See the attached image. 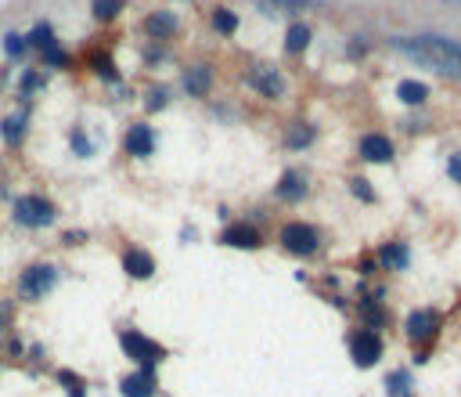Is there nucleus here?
<instances>
[{
    "instance_id": "obj_1",
    "label": "nucleus",
    "mask_w": 461,
    "mask_h": 397,
    "mask_svg": "<svg viewBox=\"0 0 461 397\" xmlns=\"http://www.w3.org/2000/svg\"><path fill=\"white\" fill-rule=\"evenodd\" d=\"M389 44L400 51V54H407L411 61H418V66H425V69H436V73H444V76L461 80V44H454V40H447V36H436V33L414 36V40L393 36Z\"/></svg>"
},
{
    "instance_id": "obj_2",
    "label": "nucleus",
    "mask_w": 461,
    "mask_h": 397,
    "mask_svg": "<svg viewBox=\"0 0 461 397\" xmlns=\"http://www.w3.org/2000/svg\"><path fill=\"white\" fill-rule=\"evenodd\" d=\"M11 217L22 227H51L58 210H54V202L44 199V195H18L11 202Z\"/></svg>"
},
{
    "instance_id": "obj_3",
    "label": "nucleus",
    "mask_w": 461,
    "mask_h": 397,
    "mask_svg": "<svg viewBox=\"0 0 461 397\" xmlns=\"http://www.w3.org/2000/svg\"><path fill=\"white\" fill-rule=\"evenodd\" d=\"M119 347H123V354H127L130 361H137L141 368H152V372H155V365L166 358V350H162L155 340L144 336V332H137V329H123V332H119Z\"/></svg>"
},
{
    "instance_id": "obj_4",
    "label": "nucleus",
    "mask_w": 461,
    "mask_h": 397,
    "mask_svg": "<svg viewBox=\"0 0 461 397\" xmlns=\"http://www.w3.org/2000/svg\"><path fill=\"white\" fill-rule=\"evenodd\" d=\"M281 246H285V253H292V257H313L321 249V232L313 224L292 220V224L281 227Z\"/></svg>"
},
{
    "instance_id": "obj_5",
    "label": "nucleus",
    "mask_w": 461,
    "mask_h": 397,
    "mask_svg": "<svg viewBox=\"0 0 461 397\" xmlns=\"http://www.w3.org/2000/svg\"><path fill=\"white\" fill-rule=\"evenodd\" d=\"M54 285H58V267L54 264H33V267L22 271V278H18V292H22L26 300H44Z\"/></svg>"
},
{
    "instance_id": "obj_6",
    "label": "nucleus",
    "mask_w": 461,
    "mask_h": 397,
    "mask_svg": "<svg viewBox=\"0 0 461 397\" xmlns=\"http://www.w3.org/2000/svg\"><path fill=\"white\" fill-rule=\"evenodd\" d=\"M350 354H353V361H357L361 368H371L375 361L382 358V340L375 336L371 329H357L350 336Z\"/></svg>"
},
{
    "instance_id": "obj_7",
    "label": "nucleus",
    "mask_w": 461,
    "mask_h": 397,
    "mask_svg": "<svg viewBox=\"0 0 461 397\" xmlns=\"http://www.w3.org/2000/svg\"><path fill=\"white\" fill-rule=\"evenodd\" d=\"M123 149H127V156H134V159H148L155 152V130L148 123H134L127 130V137H123Z\"/></svg>"
},
{
    "instance_id": "obj_8",
    "label": "nucleus",
    "mask_w": 461,
    "mask_h": 397,
    "mask_svg": "<svg viewBox=\"0 0 461 397\" xmlns=\"http://www.w3.org/2000/svg\"><path fill=\"white\" fill-rule=\"evenodd\" d=\"M439 329V315L436 310H411L407 315V340H414L418 347H425Z\"/></svg>"
},
{
    "instance_id": "obj_9",
    "label": "nucleus",
    "mask_w": 461,
    "mask_h": 397,
    "mask_svg": "<svg viewBox=\"0 0 461 397\" xmlns=\"http://www.w3.org/2000/svg\"><path fill=\"white\" fill-rule=\"evenodd\" d=\"M249 87L260 91L263 98H281L285 94V80L278 69H270V66H253L249 69Z\"/></svg>"
},
{
    "instance_id": "obj_10",
    "label": "nucleus",
    "mask_w": 461,
    "mask_h": 397,
    "mask_svg": "<svg viewBox=\"0 0 461 397\" xmlns=\"http://www.w3.org/2000/svg\"><path fill=\"white\" fill-rule=\"evenodd\" d=\"M123 271H127L130 278L144 282V278H152V275H155V257H152V253H144V249H137V246H130L127 253H123Z\"/></svg>"
},
{
    "instance_id": "obj_11",
    "label": "nucleus",
    "mask_w": 461,
    "mask_h": 397,
    "mask_svg": "<svg viewBox=\"0 0 461 397\" xmlns=\"http://www.w3.org/2000/svg\"><path fill=\"white\" fill-rule=\"evenodd\" d=\"M220 242L230 246V249H260L263 246V235L256 232L253 224H230L227 232L220 235Z\"/></svg>"
},
{
    "instance_id": "obj_12",
    "label": "nucleus",
    "mask_w": 461,
    "mask_h": 397,
    "mask_svg": "<svg viewBox=\"0 0 461 397\" xmlns=\"http://www.w3.org/2000/svg\"><path fill=\"white\" fill-rule=\"evenodd\" d=\"M155 372L152 368H137L134 375H127V380L119 383V394L123 397H155Z\"/></svg>"
},
{
    "instance_id": "obj_13",
    "label": "nucleus",
    "mask_w": 461,
    "mask_h": 397,
    "mask_svg": "<svg viewBox=\"0 0 461 397\" xmlns=\"http://www.w3.org/2000/svg\"><path fill=\"white\" fill-rule=\"evenodd\" d=\"M393 141L382 134H364L361 137V159L364 163H393Z\"/></svg>"
},
{
    "instance_id": "obj_14",
    "label": "nucleus",
    "mask_w": 461,
    "mask_h": 397,
    "mask_svg": "<svg viewBox=\"0 0 461 397\" xmlns=\"http://www.w3.org/2000/svg\"><path fill=\"white\" fill-rule=\"evenodd\" d=\"M144 33H148L152 40H166L177 33V15L173 11H152L148 18H144Z\"/></svg>"
},
{
    "instance_id": "obj_15",
    "label": "nucleus",
    "mask_w": 461,
    "mask_h": 397,
    "mask_svg": "<svg viewBox=\"0 0 461 397\" xmlns=\"http://www.w3.org/2000/svg\"><path fill=\"white\" fill-rule=\"evenodd\" d=\"M278 199H285V202H299V199H306V181H303L296 170H285L281 181H278Z\"/></svg>"
},
{
    "instance_id": "obj_16",
    "label": "nucleus",
    "mask_w": 461,
    "mask_h": 397,
    "mask_svg": "<svg viewBox=\"0 0 461 397\" xmlns=\"http://www.w3.org/2000/svg\"><path fill=\"white\" fill-rule=\"evenodd\" d=\"M209 83H213V76H209L205 66H192L184 73V91L192 94V98H205L209 94Z\"/></svg>"
},
{
    "instance_id": "obj_17",
    "label": "nucleus",
    "mask_w": 461,
    "mask_h": 397,
    "mask_svg": "<svg viewBox=\"0 0 461 397\" xmlns=\"http://www.w3.org/2000/svg\"><path fill=\"white\" fill-rule=\"evenodd\" d=\"M379 260H382L389 271H407L411 253H407V246H404V242H386V246L379 249Z\"/></svg>"
},
{
    "instance_id": "obj_18",
    "label": "nucleus",
    "mask_w": 461,
    "mask_h": 397,
    "mask_svg": "<svg viewBox=\"0 0 461 397\" xmlns=\"http://www.w3.org/2000/svg\"><path fill=\"white\" fill-rule=\"evenodd\" d=\"M310 36H313V33H310L306 22H292L288 33H285V51H288V54H303V51L310 47Z\"/></svg>"
},
{
    "instance_id": "obj_19",
    "label": "nucleus",
    "mask_w": 461,
    "mask_h": 397,
    "mask_svg": "<svg viewBox=\"0 0 461 397\" xmlns=\"http://www.w3.org/2000/svg\"><path fill=\"white\" fill-rule=\"evenodd\" d=\"M396 98H400L404 105H425L429 87H425V83H418V80H400V83H396Z\"/></svg>"
},
{
    "instance_id": "obj_20",
    "label": "nucleus",
    "mask_w": 461,
    "mask_h": 397,
    "mask_svg": "<svg viewBox=\"0 0 461 397\" xmlns=\"http://www.w3.org/2000/svg\"><path fill=\"white\" fill-rule=\"evenodd\" d=\"M313 137H318V130H313L310 123H292L288 134H285V144L288 149H310Z\"/></svg>"
},
{
    "instance_id": "obj_21",
    "label": "nucleus",
    "mask_w": 461,
    "mask_h": 397,
    "mask_svg": "<svg viewBox=\"0 0 461 397\" xmlns=\"http://www.w3.org/2000/svg\"><path fill=\"white\" fill-rule=\"evenodd\" d=\"M51 44H58L51 22H36V26H33V33L26 36V47H36V51H44V47H51Z\"/></svg>"
},
{
    "instance_id": "obj_22",
    "label": "nucleus",
    "mask_w": 461,
    "mask_h": 397,
    "mask_svg": "<svg viewBox=\"0 0 461 397\" xmlns=\"http://www.w3.org/2000/svg\"><path fill=\"white\" fill-rule=\"evenodd\" d=\"M22 137H26V109L4 119V141L8 144H22Z\"/></svg>"
},
{
    "instance_id": "obj_23",
    "label": "nucleus",
    "mask_w": 461,
    "mask_h": 397,
    "mask_svg": "<svg viewBox=\"0 0 461 397\" xmlns=\"http://www.w3.org/2000/svg\"><path fill=\"white\" fill-rule=\"evenodd\" d=\"M91 11H94L97 22H112V18H119V11H123V0H94Z\"/></svg>"
},
{
    "instance_id": "obj_24",
    "label": "nucleus",
    "mask_w": 461,
    "mask_h": 397,
    "mask_svg": "<svg viewBox=\"0 0 461 397\" xmlns=\"http://www.w3.org/2000/svg\"><path fill=\"white\" fill-rule=\"evenodd\" d=\"M213 29H217L220 36H230V33L238 29V15L227 11V8H217V11H213Z\"/></svg>"
},
{
    "instance_id": "obj_25",
    "label": "nucleus",
    "mask_w": 461,
    "mask_h": 397,
    "mask_svg": "<svg viewBox=\"0 0 461 397\" xmlns=\"http://www.w3.org/2000/svg\"><path fill=\"white\" fill-rule=\"evenodd\" d=\"M386 390H389V397H411V372H393L389 380H386Z\"/></svg>"
},
{
    "instance_id": "obj_26",
    "label": "nucleus",
    "mask_w": 461,
    "mask_h": 397,
    "mask_svg": "<svg viewBox=\"0 0 461 397\" xmlns=\"http://www.w3.org/2000/svg\"><path fill=\"white\" fill-rule=\"evenodd\" d=\"M58 383L69 390V397H83V394H87V390H83V387H87V383H83V375H76L69 368H58Z\"/></svg>"
},
{
    "instance_id": "obj_27",
    "label": "nucleus",
    "mask_w": 461,
    "mask_h": 397,
    "mask_svg": "<svg viewBox=\"0 0 461 397\" xmlns=\"http://www.w3.org/2000/svg\"><path fill=\"white\" fill-rule=\"evenodd\" d=\"M91 69L101 76V80H119V73H116V66H112V58L109 54H91Z\"/></svg>"
},
{
    "instance_id": "obj_28",
    "label": "nucleus",
    "mask_w": 461,
    "mask_h": 397,
    "mask_svg": "<svg viewBox=\"0 0 461 397\" xmlns=\"http://www.w3.org/2000/svg\"><path fill=\"white\" fill-rule=\"evenodd\" d=\"M40 58H44V66H47V69H65V66H69V54L61 51L58 44L44 47V51H40Z\"/></svg>"
},
{
    "instance_id": "obj_29",
    "label": "nucleus",
    "mask_w": 461,
    "mask_h": 397,
    "mask_svg": "<svg viewBox=\"0 0 461 397\" xmlns=\"http://www.w3.org/2000/svg\"><path fill=\"white\" fill-rule=\"evenodd\" d=\"M4 54L8 58H22L26 54V36L22 33H8L4 36Z\"/></svg>"
},
{
    "instance_id": "obj_30",
    "label": "nucleus",
    "mask_w": 461,
    "mask_h": 397,
    "mask_svg": "<svg viewBox=\"0 0 461 397\" xmlns=\"http://www.w3.org/2000/svg\"><path fill=\"white\" fill-rule=\"evenodd\" d=\"M274 8H296V11H306V8H318V0H267V15H274Z\"/></svg>"
},
{
    "instance_id": "obj_31",
    "label": "nucleus",
    "mask_w": 461,
    "mask_h": 397,
    "mask_svg": "<svg viewBox=\"0 0 461 397\" xmlns=\"http://www.w3.org/2000/svg\"><path fill=\"white\" fill-rule=\"evenodd\" d=\"M36 87H44V76H40L36 69H29V73L22 76V83H18V91H22V98H29Z\"/></svg>"
},
{
    "instance_id": "obj_32",
    "label": "nucleus",
    "mask_w": 461,
    "mask_h": 397,
    "mask_svg": "<svg viewBox=\"0 0 461 397\" xmlns=\"http://www.w3.org/2000/svg\"><path fill=\"white\" fill-rule=\"evenodd\" d=\"M69 141H72V152H76L79 159H87V156L94 152V144H91L87 137H83V130H72V137H69Z\"/></svg>"
},
{
    "instance_id": "obj_33",
    "label": "nucleus",
    "mask_w": 461,
    "mask_h": 397,
    "mask_svg": "<svg viewBox=\"0 0 461 397\" xmlns=\"http://www.w3.org/2000/svg\"><path fill=\"white\" fill-rule=\"evenodd\" d=\"M350 192L357 195V199H364V202H375V192L368 188V181H361V177H353V181H350Z\"/></svg>"
},
{
    "instance_id": "obj_34",
    "label": "nucleus",
    "mask_w": 461,
    "mask_h": 397,
    "mask_svg": "<svg viewBox=\"0 0 461 397\" xmlns=\"http://www.w3.org/2000/svg\"><path fill=\"white\" fill-rule=\"evenodd\" d=\"M159 109H166V87L148 94V112H159Z\"/></svg>"
},
{
    "instance_id": "obj_35",
    "label": "nucleus",
    "mask_w": 461,
    "mask_h": 397,
    "mask_svg": "<svg viewBox=\"0 0 461 397\" xmlns=\"http://www.w3.org/2000/svg\"><path fill=\"white\" fill-rule=\"evenodd\" d=\"M447 174H451V181L461 184V152H454V156L447 159Z\"/></svg>"
},
{
    "instance_id": "obj_36",
    "label": "nucleus",
    "mask_w": 461,
    "mask_h": 397,
    "mask_svg": "<svg viewBox=\"0 0 461 397\" xmlns=\"http://www.w3.org/2000/svg\"><path fill=\"white\" fill-rule=\"evenodd\" d=\"M364 315L375 318V322H382V310H379V307H371V304H364Z\"/></svg>"
},
{
    "instance_id": "obj_37",
    "label": "nucleus",
    "mask_w": 461,
    "mask_h": 397,
    "mask_svg": "<svg viewBox=\"0 0 461 397\" xmlns=\"http://www.w3.org/2000/svg\"><path fill=\"white\" fill-rule=\"evenodd\" d=\"M0 329H4V310H0Z\"/></svg>"
}]
</instances>
